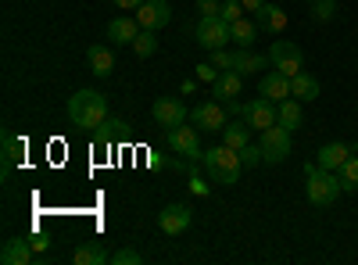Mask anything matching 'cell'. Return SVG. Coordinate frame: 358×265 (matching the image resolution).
I'll list each match as a JSON object with an SVG mask.
<instances>
[{
	"instance_id": "obj_27",
	"label": "cell",
	"mask_w": 358,
	"mask_h": 265,
	"mask_svg": "<svg viewBox=\"0 0 358 265\" xmlns=\"http://www.w3.org/2000/svg\"><path fill=\"white\" fill-rule=\"evenodd\" d=\"M341 187H344V194H355L358 190V155H351L341 165Z\"/></svg>"
},
{
	"instance_id": "obj_41",
	"label": "cell",
	"mask_w": 358,
	"mask_h": 265,
	"mask_svg": "<svg viewBox=\"0 0 358 265\" xmlns=\"http://www.w3.org/2000/svg\"><path fill=\"white\" fill-rule=\"evenodd\" d=\"M308 4H312V0H308Z\"/></svg>"
},
{
	"instance_id": "obj_40",
	"label": "cell",
	"mask_w": 358,
	"mask_h": 265,
	"mask_svg": "<svg viewBox=\"0 0 358 265\" xmlns=\"http://www.w3.org/2000/svg\"><path fill=\"white\" fill-rule=\"evenodd\" d=\"M351 151H355V155H358V140H355V147H351Z\"/></svg>"
},
{
	"instance_id": "obj_39",
	"label": "cell",
	"mask_w": 358,
	"mask_h": 265,
	"mask_svg": "<svg viewBox=\"0 0 358 265\" xmlns=\"http://www.w3.org/2000/svg\"><path fill=\"white\" fill-rule=\"evenodd\" d=\"M190 187H194V190H197V194H208V187H204V183H201V180H197V176H194V180H190Z\"/></svg>"
},
{
	"instance_id": "obj_34",
	"label": "cell",
	"mask_w": 358,
	"mask_h": 265,
	"mask_svg": "<svg viewBox=\"0 0 358 265\" xmlns=\"http://www.w3.org/2000/svg\"><path fill=\"white\" fill-rule=\"evenodd\" d=\"M222 18L233 25L236 18H244V4H241V0H226V4H222Z\"/></svg>"
},
{
	"instance_id": "obj_9",
	"label": "cell",
	"mask_w": 358,
	"mask_h": 265,
	"mask_svg": "<svg viewBox=\"0 0 358 265\" xmlns=\"http://www.w3.org/2000/svg\"><path fill=\"white\" fill-rule=\"evenodd\" d=\"M197 133H201V129H194V126H172V129L165 133V140H169V147H172L176 155H183V158H204Z\"/></svg>"
},
{
	"instance_id": "obj_24",
	"label": "cell",
	"mask_w": 358,
	"mask_h": 265,
	"mask_svg": "<svg viewBox=\"0 0 358 265\" xmlns=\"http://www.w3.org/2000/svg\"><path fill=\"white\" fill-rule=\"evenodd\" d=\"M222 143L233 147V151H241L244 143H251V126H248V122H226V129H222Z\"/></svg>"
},
{
	"instance_id": "obj_14",
	"label": "cell",
	"mask_w": 358,
	"mask_h": 265,
	"mask_svg": "<svg viewBox=\"0 0 358 265\" xmlns=\"http://www.w3.org/2000/svg\"><path fill=\"white\" fill-rule=\"evenodd\" d=\"M355 151L348 143H341V140H334V143H322L319 147V155H315V165L319 169H330V172H341V165L351 158Z\"/></svg>"
},
{
	"instance_id": "obj_35",
	"label": "cell",
	"mask_w": 358,
	"mask_h": 265,
	"mask_svg": "<svg viewBox=\"0 0 358 265\" xmlns=\"http://www.w3.org/2000/svg\"><path fill=\"white\" fill-rule=\"evenodd\" d=\"M197 79H201V83H215V79H219V69H215L212 62H208V65H197Z\"/></svg>"
},
{
	"instance_id": "obj_18",
	"label": "cell",
	"mask_w": 358,
	"mask_h": 265,
	"mask_svg": "<svg viewBox=\"0 0 358 265\" xmlns=\"http://www.w3.org/2000/svg\"><path fill=\"white\" fill-rule=\"evenodd\" d=\"M0 262H4V265H29V262H33V248H29L22 237H11V241H4Z\"/></svg>"
},
{
	"instance_id": "obj_30",
	"label": "cell",
	"mask_w": 358,
	"mask_h": 265,
	"mask_svg": "<svg viewBox=\"0 0 358 265\" xmlns=\"http://www.w3.org/2000/svg\"><path fill=\"white\" fill-rule=\"evenodd\" d=\"M236 155H241V162H244L248 169H255V165H265V158H262V147H258V143H244Z\"/></svg>"
},
{
	"instance_id": "obj_2",
	"label": "cell",
	"mask_w": 358,
	"mask_h": 265,
	"mask_svg": "<svg viewBox=\"0 0 358 265\" xmlns=\"http://www.w3.org/2000/svg\"><path fill=\"white\" fill-rule=\"evenodd\" d=\"M204 169H208V180L212 183H219V187H233L236 180H241V169H244V162H241V155L233 151V147H212V151L204 155Z\"/></svg>"
},
{
	"instance_id": "obj_19",
	"label": "cell",
	"mask_w": 358,
	"mask_h": 265,
	"mask_svg": "<svg viewBox=\"0 0 358 265\" xmlns=\"http://www.w3.org/2000/svg\"><path fill=\"white\" fill-rule=\"evenodd\" d=\"M265 65H273L268 57H262V54H255L251 47H241V54H236V65H233V72H241L244 79L248 76H258Z\"/></svg>"
},
{
	"instance_id": "obj_17",
	"label": "cell",
	"mask_w": 358,
	"mask_h": 265,
	"mask_svg": "<svg viewBox=\"0 0 358 265\" xmlns=\"http://www.w3.org/2000/svg\"><path fill=\"white\" fill-rule=\"evenodd\" d=\"M86 57H90V72H94L97 79H108L115 72V54L104 43H94V47L86 50Z\"/></svg>"
},
{
	"instance_id": "obj_38",
	"label": "cell",
	"mask_w": 358,
	"mask_h": 265,
	"mask_svg": "<svg viewBox=\"0 0 358 265\" xmlns=\"http://www.w3.org/2000/svg\"><path fill=\"white\" fill-rule=\"evenodd\" d=\"M47 248H50V241H43V237L33 241V251H47Z\"/></svg>"
},
{
	"instance_id": "obj_28",
	"label": "cell",
	"mask_w": 358,
	"mask_h": 265,
	"mask_svg": "<svg viewBox=\"0 0 358 265\" xmlns=\"http://www.w3.org/2000/svg\"><path fill=\"white\" fill-rule=\"evenodd\" d=\"M18 155H22L18 136H15V133H4V172H11V165L18 162Z\"/></svg>"
},
{
	"instance_id": "obj_15",
	"label": "cell",
	"mask_w": 358,
	"mask_h": 265,
	"mask_svg": "<svg viewBox=\"0 0 358 265\" xmlns=\"http://www.w3.org/2000/svg\"><path fill=\"white\" fill-rule=\"evenodd\" d=\"M140 36V22L136 18H126V15H118L108 22V40L118 43V47H133V40Z\"/></svg>"
},
{
	"instance_id": "obj_21",
	"label": "cell",
	"mask_w": 358,
	"mask_h": 265,
	"mask_svg": "<svg viewBox=\"0 0 358 265\" xmlns=\"http://www.w3.org/2000/svg\"><path fill=\"white\" fill-rule=\"evenodd\" d=\"M301 122H305L301 101H297V97H287V101H280V126L294 133V129H301Z\"/></svg>"
},
{
	"instance_id": "obj_29",
	"label": "cell",
	"mask_w": 358,
	"mask_h": 265,
	"mask_svg": "<svg viewBox=\"0 0 358 265\" xmlns=\"http://www.w3.org/2000/svg\"><path fill=\"white\" fill-rule=\"evenodd\" d=\"M312 15L315 22H330L337 15V0H312Z\"/></svg>"
},
{
	"instance_id": "obj_10",
	"label": "cell",
	"mask_w": 358,
	"mask_h": 265,
	"mask_svg": "<svg viewBox=\"0 0 358 265\" xmlns=\"http://www.w3.org/2000/svg\"><path fill=\"white\" fill-rule=\"evenodd\" d=\"M136 22H140V29H165L169 22H172V8L165 4V0H143V4L136 8Z\"/></svg>"
},
{
	"instance_id": "obj_13",
	"label": "cell",
	"mask_w": 358,
	"mask_h": 265,
	"mask_svg": "<svg viewBox=\"0 0 358 265\" xmlns=\"http://www.w3.org/2000/svg\"><path fill=\"white\" fill-rule=\"evenodd\" d=\"M241 90H244V76L241 72H219V79L212 83V94L229 108V104H236V97H241Z\"/></svg>"
},
{
	"instance_id": "obj_36",
	"label": "cell",
	"mask_w": 358,
	"mask_h": 265,
	"mask_svg": "<svg viewBox=\"0 0 358 265\" xmlns=\"http://www.w3.org/2000/svg\"><path fill=\"white\" fill-rule=\"evenodd\" d=\"M244 4V11H251V15H258L262 8H265V0H241Z\"/></svg>"
},
{
	"instance_id": "obj_31",
	"label": "cell",
	"mask_w": 358,
	"mask_h": 265,
	"mask_svg": "<svg viewBox=\"0 0 358 265\" xmlns=\"http://www.w3.org/2000/svg\"><path fill=\"white\" fill-rule=\"evenodd\" d=\"M212 65H215L219 72H229V69L236 65V54H229L226 47H222V50H212Z\"/></svg>"
},
{
	"instance_id": "obj_7",
	"label": "cell",
	"mask_w": 358,
	"mask_h": 265,
	"mask_svg": "<svg viewBox=\"0 0 358 265\" xmlns=\"http://www.w3.org/2000/svg\"><path fill=\"white\" fill-rule=\"evenodd\" d=\"M194 36H197V43H201L204 50H222V47L233 40L229 22H226V18H201Z\"/></svg>"
},
{
	"instance_id": "obj_16",
	"label": "cell",
	"mask_w": 358,
	"mask_h": 265,
	"mask_svg": "<svg viewBox=\"0 0 358 265\" xmlns=\"http://www.w3.org/2000/svg\"><path fill=\"white\" fill-rule=\"evenodd\" d=\"M258 94L262 97H268V101H287L290 97V76H283V72H268V76H262V83H258Z\"/></svg>"
},
{
	"instance_id": "obj_1",
	"label": "cell",
	"mask_w": 358,
	"mask_h": 265,
	"mask_svg": "<svg viewBox=\"0 0 358 265\" xmlns=\"http://www.w3.org/2000/svg\"><path fill=\"white\" fill-rule=\"evenodd\" d=\"M69 119H72V126L97 129V126H104V119H108V101H104L97 90H79V94H72V101H69Z\"/></svg>"
},
{
	"instance_id": "obj_4",
	"label": "cell",
	"mask_w": 358,
	"mask_h": 265,
	"mask_svg": "<svg viewBox=\"0 0 358 265\" xmlns=\"http://www.w3.org/2000/svg\"><path fill=\"white\" fill-rule=\"evenodd\" d=\"M268 62H273L276 72H283V76L294 79L297 72H305V50L297 47V43H290V40H276L273 50H268Z\"/></svg>"
},
{
	"instance_id": "obj_20",
	"label": "cell",
	"mask_w": 358,
	"mask_h": 265,
	"mask_svg": "<svg viewBox=\"0 0 358 265\" xmlns=\"http://www.w3.org/2000/svg\"><path fill=\"white\" fill-rule=\"evenodd\" d=\"M290 97H297V101H315V97H319V79L308 76V72H297V76L290 79Z\"/></svg>"
},
{
	"instance_id": "obj_33",
	"label": "cell",
	"mask_w": 358,
	"mask_h": 265,
	"mask_svg": "<svg viewBox=\"0 0 358 265\" xmlns=\"http://www.w3.org/2000/svg\"><path fill=\"white\" fill-rule=\"evenodd\" d=\"M197 11H201V18H222L219 0H197Z\"/></svg>"
},
{
	"instance_id": "obj_23",
	"label": "cell",
	"mask_w": 358,
	"mask_h": 265,
	"mask_svg": "<svg viewBox=\"0 0 358 265\" xmlns=\"http://www.w3.org/2000/svg\"><path fill=\"white\" fill-rule=\"evenodd\" d=\"M255 18H258V25H262V29H268V33H276V36H280L283 29H287V15H283L276 4H265V8H262Z\"/></svg>"
},
{
	"instance_id": "obj_3",
	"label": "cell",
	"mask_w": 358,
	"mask_h": 265,
	"mask_svg": "<svg viewBox=\"0 0 358 265\" xmlns=\"http://www.w3.org/2000/svg\"><path fill=\"white\" fill-rule=\"evenodd\" d=\"M305 180H308V201L315 204V208H330V204L344 194L341 176L330 172V169H319L315 162L305 165Z\"/></svg>"
},
{
	"instance_id": "obj_5",
	"label": "cell",
	"mask_w": 358,
	"mask_h": 265,
	"mask_svg": "<svg viewBox=\"0 0 358 265\" xmlns=\"http://www.w3.org/2000/svg\"><path fill=\"white\" fill-rule=\"evenodd\" d=\"M258 147H262L265 165H280V162H287V155H290V129H283L280 122H276V126H268V129H262Z\"/></svg>"
},
{
	"instance_id": "obj_11",
	"label": "cell",
	"mask_w": 358,
	"mask_h": 265,
	"mask_svg": "<svg viewBox=\"0 0 358 265\" xmlns=\"http://www.w3.org/2000/svg\"><path fill=\"white\" fill-rule=\"evenodd\" d=\"M151 115H155V122H158V126L172 129V126H183V119H187V104H183V101H176V97H158L155 108H151Z\"/></svg>"
},
{
	"instance_id": "obj_8",
	"label": "cell",
	"mask_w": 358,
	"mask_h": 265,
	"mask_svg": "<svg viewBox=\"0 0 358 265\" xmlns=\"http://www.w3.org/2000/svg\"><path fill=\"white\" fill-rule=\"evenodd\" d=\"M244 122L251 126V129H268V126H276L280 122V104L276 101H268V97H255L251 104H244Z\"/></svg>"
},
{
	"instance_id": "obj_6",
	"label": "cell",
	"mask_w": 358,
	"mask_h": 265,
	"mask_svg": "<svg viewBox=\"0 0 358 265\" xmlns=\"http://www.w3.org/2000/svg\"><path fill=\"white\" fill-rule=\"evenodd\" d=\"M226 122H229V108L222 101H201L194 108V126L201 133H222Z\"/></svg>"
},
{
	"instance_id": "obj_26",
	"label": "cell",
	"mask_w": 358,
	"mask_h": 265,
	"mask_svg": "<svg viewBox=\"0 0 358 265\" xmlns=\"http://www.w3.org/2000/svg\"><path fill=\"white\" fill-rule=\"evenodd\" d=\"M133 50H136V57H151L158 50V33L155 29H140V36L133 40Z\"/></svg>"
},
{
	"instance_id": "obj_32",
	"label": "cell",
	"mask_w": 358,
	"mask_h": 265,
	"mask_svg": "<svg viewBox=\"0 0 358 265\" xmlns=\"http://www.w3.org/2000/svg\"><path fill=\"white\" fill-rule=\"evenodd\" d=\"M140 262H143V255H140V251H133V248L111 255V265H140Z\"/></svg>"
},
{
	"instance_id": "obj_22",
	"label": "cell",
	"mask_w": 358,
	"mask_h": 265,
	"mask_svg": "<svg viewBox=\"0 0 358 265\" xmlns=\"http://www.w3.org/2000/svg\"><path fill=\"white\" fill-rule=\"evenodd\" d=\"M258 22H251V18H236L233 25H229V33H233V43L236 47H251L255 40H258Z\"/></svg>"
},
{
	"instance_id": "obj_12",
	"label": "cell",
	"mask_w": 358,
	"mask_h": 265,
	"mask_svg": "<svg viewBox=\"0 0 358 265\" xmlns=\"http://www.w3.org/2000/svg\"><path fill=\"white\" fill-rule=\"evenodd\" d=\"M190 219H194V212L187 208V204H169V208L158 215V226H162V233H169V237H179V233L190 229Z\"/></svg>"
},
{
	"instance_id": "obj_37",
	"label": "cell",
	"mask_w": 358,
	"mask_h": 265,
	"mask_svg": "<svg viewBox=\"0 0 358 265\" xmlns=\"http://www.w3.org/2000/svg\"><path fill=\"white\" fill-rule=\"evenodd\" d=\"M111 4H115V8H122V11H133V8L143 4V0H111Z\"/></svg>"
},
{
	"instance_id": "obj_25",
	"label": "cell",
	"mask_w": 358,
	"mask_h": 265,
	"mask_svg": "<svg viewBox=\"0 0 358 265\" xmlns=\"http://www.w3.org/2000/svg\"><path fill=\"white\" fill-rule=\"evenodd\" d=\"M104 262H111V258H108V251H104L97 241L76 248V265H104Z\"/></svg>"
}]
</instances>
